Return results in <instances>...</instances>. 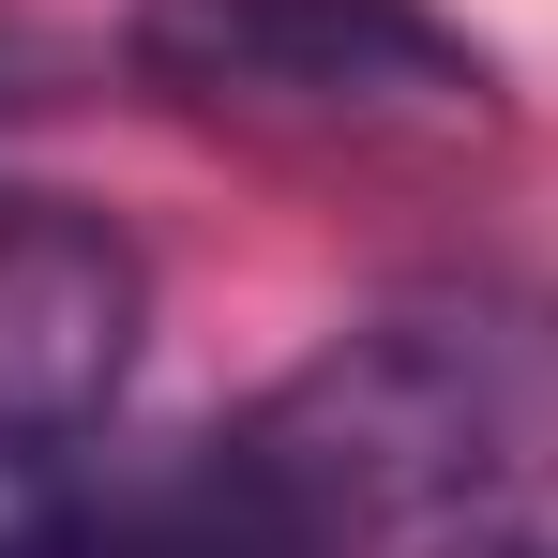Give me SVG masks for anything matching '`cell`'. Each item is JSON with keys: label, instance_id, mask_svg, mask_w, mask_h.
Wrapping results in <instances>:
<instances>
[{"label": "cell", "instance_id": "cell-2", "mask_svg": "<svg viewBox=\"0 0 558 558\" xmlns=\"http://www.w3.org/2000/svg\"><path fill=\"white\" fill-rule=\"evenodd\" d=\"M121 61L167 106L287 151H453L498 121V61L438 0H136Z\"/></svg>", "mask_w": 558, "mask_h": 558}, {"label": "cell", "instance_id": "cell-3", "mask_svg": "<svg viewBox=\"0 0 558 558\" xmlns=\"http://www.w3.org/2000/svg\"><path fill=\"white\" fill-rule=\"evenodd\" d=\"M151 332V257L76 196H0V453L92 438Z\"/></svg>", "mask_w": 558, "mask_h": 558}, {"label": "cell", "instance_id": "cell-1", "mask_svg": "<svg viewBox=\"0 0 558 558\" xmlns=\"http://www.w3.org/2000/svg\"><path fill=\"white\" fill-rule=\"evenodd\" d=\"M544 408H558L544 317L498 302V287H423V302H377L363 332H332L242 438L317 513V544H348V529L453 544V529L498 513V483L544 438Z\"/></svg>", "mask_w": 558, "mask_h": 558}, {"label": "cell", "instance_id": "cell-4", "mask_svg": "<svg viewBox=\"0 0 558 558\" xmlns=\"http://www.w3.org/2000/svg\"><path fill=\"white\" fill-rule=\"evenodd\" d=\"M31 76H46V46H31V31H0V106H31Z\"/></svg>", "mask_w": 558, "mask_h": 558}]
</instances>
